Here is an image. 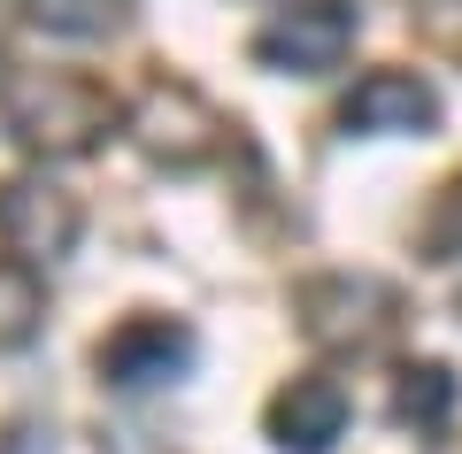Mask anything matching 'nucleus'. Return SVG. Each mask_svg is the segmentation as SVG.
<instances>
[{
    "label": "nucleus",
    "mask_w": 462,
    "mask_h": 454,
    "mask_svg": "<svg viewBox=\"0 0 462 454\" xmlns=\"http://www.w3.org/2000/svg\"><path fill=\"white\" fill-rule=\"evenodd\" d=\"M0 116L32 154H93L116 131V100L69 69H0Z\"/></svg>",
    "instance_id": "obj_1"
},
{
    "label": "nucleus",
    "mask_w": 462,
    "mask_h": 454,
    "mask_svg": "<svg viewBox=\"0 0 462 454\" xmlns=\"http://www.w3.org/2000/svg\"><path fill=\"white\" fill-rule=\"evenodd\" d=\"M300 331H309L316 347H385L401 331V292L385 285V277H309L300 285Z\"/></svg>",
    "instance_id": "obj_2"
},
{
    "label": "nucleus",
    "mask_w": 462,
    "mask_h": 454,
    "mask_svg": "<svg viewBox=\"0 0 462 454\" xmlns=\"http://www.w3.org/2000/svg\"><path fill=\"white\" fill-rule=\"evenodd\" d=\"M346 47H355V8L346 0H300V8H285V16L263 23L254 62L285 69V78H324V69L346 62Z\"/></svg>",
    "instance_id": "obj_3"
},
{
    "label": "nucleus",
    "mask_w": 462,
    "mask_h": 454,
    "mask_svg": "<svg viewBox=\"0 0 462 454\" xmlns=\"http://www.w3.org/2000/svg\"><path fill=\"white\" fill-rule=\"evenodd\" d=\"M78 200L62 193L54 178H8L0 185V246L16 262H62L69 246H78Z\"/></svg>",
    "instance_id": "obj_4"
},
{
    "label": "nucleus",
    "mask_w": 462,
    "mask_h": 454,
    "mask_svg": "<svg viewBox=\"0 0 462 454\" xmlns=\"http://www.w3.org/2000/svg\"><path fill=\"white\" fill-rule=\"evenodd\" d=\"M132 139L170 170H200L216 146H224V116H216L193 85H154V93L139 100V116H132Z\"/></svg>",
    "instance_id": "obj_5"
},
{
    "label": "nucleus",
    "mask_w": 462,
    "mask_h": 454,
    "mask_svg": "<svg viewBox=\"0 0 462 454\" xmlns=\"http://www.w3.org/2000/svg\"><path fill=\"white\" fill-rule=\"evenodd\" d=\"M185 362H193V331L170 324V316H132L124 331L100 339V377H108L116 393H154V385H170Z\"/></svg>",
    "instance_id": "obj_6"
},
{
    "label": "nucleus",
    "mask_w": 462,
    "mask_h": 454,
    "mask_svg": "<svg viewBox=\"0 0 462 454\" xmlns=\"http://www.w3.org/2000/svg\"><path fill=\"white\" fill-rule=\"evenodd\" d=\"M346 131H363V139H385V131H431L439 124V93H431L416 69H370L339 108Z\"/></svg>",
    "instance_id": "obj_7"
},
{
    "label": "nucleus",
    "mask_w": 462,
    "mask_h": 454,
    "mask_svg": "<svg viewBox=\"0 0 462 454\" xmlns=\"http://www.w3.org/2000/svg\"><path fill=\"white\" fill-rule=\"evenodd\" d=\"M346 431V385L339 377H293L270 401V439L285 454H331Z\"/></svg>",
    "instance_id": "obj_8"
},
{
    "label": "nucleus",
    "mask_w": 462,
    "mask_h": 454,
    "mask_svg": "<svg viewBox=\"0 0 462 454\" xmlns=\"http://www.w3.org/2000/svg\"><path fill=\"white\" fill-rule=\"evenodd\" d=\"M447 416H455V370H447V362L401 370V385H393V423L401 431L431 439V431H447Z\"/></svg>",
    "instance_id": "obj_9"
},
{
    "label": "nucleus",
    "mask_w": 462,
    "mask_h": 454,
    "mask_svg": "<svg viewBox=\"0 0 462 454\" xmlns=\"http://www.w3.org/2000/svg\"><path fill=\"white\" fill-rule=\"evenodd\" d=\"M39 316H47V292H39L32 262H0V355L39 339Z\"/></svg>",
    "instance_id": "obj_10"
},
{
    "label": "nucleus",
    "mask_w": 462,
    "mask_h": 454,
    "mask_svg": "<svg viewBox=\"0 0 462 454\" xmlns=\"http://www.w3.org/2000/svg\"><path fill=\"white\" fill-rule=\"evenodd\" d=\"M23 16L54 39H108L124 23V0H23Z\"/></svg>",
    "instance_id": "obj_11"
},
{
    "label": "nucleus",
    "mask_w": 462,
    "mask_h": 454,
    "mask_svg": "<svg viewBox=\"0 0 462 454\" xmlns=\"http://www.w3.org/2000/svg\"><path fill=\"white\" fill-rule=\"evenodd\" d=\"M416 246H424V262H462V178L439 185V200L416 224Z\"/></svg>",
    "instance_id": "obj_12"
}]
</instances>
